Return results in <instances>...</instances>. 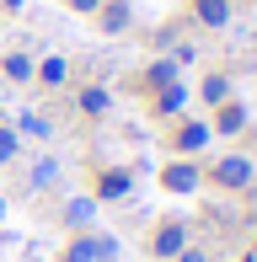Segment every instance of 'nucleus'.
I'll list each match as a JSON object with an SVG mask.
<instances>
[{
    "label": "nucleus",
    "mask_w": 257,
    "mask_h": 262,
    "mask_svg": "<svg viewBox=\"0 0 257 262\" xmlns=\"http://www.w3.org/2000/svg\"><path fill=\"white\" fill-rule=\"evenodd\" d=\"M215 182L230 187V193H241V187L252 182V161H247V156H225V161H215Z\"/></svg>",
    "instance_id": "obj_1"
},
{
    "label": "nucleus",
    "mask_w": 257,
    "mask_h": 262,
    "mask_svg": "<svg viewBox=\"0 0 257 262\" xmlns=\"http://www.w3.org/2000/svg\"><path fill=\"white\" fill-rule=\"evenodd\" d=\"M182 246H188V225H182V220H166V225H161V230H156V241H150V252L172 262V257L182 252Z\"/></svg>",
    "instance_id": "obj_2"
},
{
    "label": "nucleus",
    "mask_w": 257,
    "mask_h": 262,
    "mask_svg": "<svg viewBox=\"0 0 257 262\" xmlns=\"http://www.w3.org/2000/svg\"><path fill=\"white\" fill-rule=\"evenodd\" d=\"M161 182H166V193H193L198 187V166L193 161H172L166 171H161Z\"/></svg>",
    "instance_id": "obj_3"
},
{
    "label": "nucleus",
    "mask_w": 257,
    "mask_h": 262,
    "mask_svg": "<svg viewBox=\"0 0 257 262\" xmlns=\"http://www.w3.org/2000/svg\"><path fill=\"white\" fill-rule=\"evenodd\" d=\"M128 187H134L128 171H102L97 177V204H118V198H128Z\"/></svg>",
    "instance_id": "obj_4"
},
{
    "label": "nucleus",
    "mask_w": 257,
    "mask_h": 262,
    "mask_svg": "<svg viewBox=\"0 0 257 262\" xmlns=\"http://www.w3.org/2000/svg\"><path fill=\"white\" fill-rule=\"evenodd\" d=\"M215 128L220 134H241V128H247V107L241 102H220L215 107Z\"/></svg>",
    "instance_id": "obj_5"
},
{
    "label": "nucleus",
    "mask_w": 257,
    "mask_h": 262,
    "mask_svg": "<svg viewBox=\"0 0 257 262\" xmlns=\"http://www.w3.org/2000/svg\"><path fill=\"white\" fill-rule=\"evenodd\" d=\"M182 107H188V86H182V80H172V86H161L156 91V113H182Z\"/></svg>",
    "instance_id": "obj_6"
},
{
    "label": "nucleus",
    "mask_w": 257,
    "mask_h": 262,
    "mask_svg": "<svg viewBox=\"0 0 257 262\" xmlns=\"http://www.w3.org/2000/svg\"><path fill=\"white\" fill-rule=\"evenodd\" d=\"M102 11V32H128V0H108V6H97Z\"/></svg>",
    "instance_id": "obj_7"
},
{
    "label": "nucleus",
    "mask_w": 257,
    "mask_h": 262,
    "mask_svg": "<svg viewBox=\"0 0 257 262\" xmlns=\"http://www.w3.org/2000/svg\"><path fill=\"white\" fill-rule=\"evenodd\" d=\"M204 145H209V123H193V118H188V123L177 128V150L193 156V150H204Z\"/></svg>",
    "instance_id": "obj_8"
},
{
    "label": "nucleus",
    "mask_w": 257,
    "mask_h": 262,
    "mask_svg": "<svg viewBox=\"0 0 257 262\" xmlns=\"http://www.w3.org/2000/svg\"><path fill=\"white\" fill-rule=\"evenodd\" d=\"M193 11H198L204 27H225L230 21V0H193Z\"/></svg>",
    "instance_id": "obj_9"
},
{
    "label": "nucleus",
    "mask_w": 257,
    "mask_h": 262,
    "mask_svg": "<svg viewBox=\"0 0 257 262\" xmlns=\"http://www.w3.org/2000/svg\"><path fill=\"white\" fill-rule=\"evenodd\" d=\"M177 75H182V64H177V59H156V64L145 70V86H150V91H161V86H172Z\"/></svg>",
    "instance_id": "obj_10"
},
{
    "label": "nucleus",
    "mask_w": 257,
    "mask_h": 262,
    "mask_svg": "<svg viewBox=\"0 0 257 262\" xmlns=\"http://www.w3.org/2000/svg\"><path fill=\"white\" fill-rule=\"evenodd\" d=\"M91 220H97V198H70V204H65V225H75V230H86Z\"/></svg>",
    "instance_id": "obj_11"
},
{
    "label": "nucleus",
    "mask_w": 257,
    "mask_h": 262,
    "mask_svg": "<svg viewBox=\"0 0 257 262\" xmlns=\"http://www.w3.org/2000/svg\"><path fill=\"white\" fill-rule=\"evenodd\" d=\"M113 257H118V235L91 230V262H113Z\"/></svg>",
    "instance_id": "obj_12"
},
{
    "label": "nucleus",
    "mask_w": 257,
    "mask_h": 262,
    "mask_svg": "<svg viewBox=\"0 0 257 262\" xmlns=\"http://www.w3.org/2000/svg\"><path fill=\"white\" fill-rule=\"evenodd\" d=\"M32 75H38V80H43V86H59V80L70 75V64H65V59H59V54H54V59H43V64H38V70H32Z\"/></svg>",
    "instance_id": "obj_13"
},
{
    "label": "nucleus",
    "mask_w": 257,
    "mask_h": 262,
    "mask_svg": "<svg viewBox=\"0 0 257 262\" xmlns=\"http://www.w3.org/2000/svg\"><path fill=\"white\" fill-rule=\"evenodd\" d=\"M108 91H102V86H86V91H80V113H108Z\"/></svg>",
    "instance_id": "obj_14"
},
{
    "label": "nucleus",
    "mask_w": 257,
    "mask_h": 262,
    "mask_svg": "<svg viewBox=\"0 0 257 262\" xmlns=\"http://www.w3.org/2000/svg\"><path fill=\"white\" fill-rule=\"evenodd\" d=\"M204 102H215V107L230 102V80H225V75H209V80H204Z\"/></svg>",
    "instance_id": "obj_15"
},
{
    "label": "nucleus",
    "mask_w": 257,
    "mask_h": 262,
    "mask_svg": "<svg viewBox=\"0 0 257 262\" xmlns=\"http://www.w3.org/2000/svg\"><path fill=\"white\" fill-rule=\"evenodd\" d=\"M16 150H22L16 128H0V166H11V161H16Z\"/></svg>",
    "instance_id": "obj_16"
},
{
    "label": "nucleus",
    "mask_w": 257,
    "mask_h": 262,
    "mask_svg": "<svg viewBox=\"0 0 257 262\" xmlns=\"http://www.w3.org/2000/svg\"><path fill=\"white\" fill-rule=\"evenodd\" d=\"M6 75H11V80H32V59H27V54H11V59H6Z\"/></svg>",
    "instance_id": "obj_17"
},
{
    "label": "nucleus",
    "mask_w": 257,
    "mask_h": 262,
    "mask_svg": "<svg viewBox=\"0 0 257 262\" xmlns=\"http://www.w3.org/2000/svg\"><path fill=\"white\" fill-rule=\"evenodd\" d=\"M65 262H91V230H86V235H75V246L65 252Z\"/></svg>",
    "instance_id": "obj_18"
},
{
    "label": "nucleus",
    "mask_w": 257,
    "mask_h": 262,
    "mask_svg": "<svg viewBox=\"0 0 257 262\" xmlns=\"http://www.w3.org/2000/svg\"><path fill=\"white\" fill-rule=\"evenodd\" d=\"M54 177H59V166H54V161H38V166H32V187H49Z\"/></svg>",
    "instance_id": "obj_19"
},
{
    "label": "nucleus",
    "mask_w": 257,
    "mask_h": 262,
    "mask_svg": "<svg viewBox=\"0 0 257 262\" xmlns=\"http://www.w3.org/2000/svg\"><path fill=\"white\" fill-rule=\"evenodd\" d=\"M22 128H27V134H38V139H43V134H49V118H38V113H22Z\"/></svg>",
    "instance_id": "obj_20"
},
{
    "label": "nucleus",
    "mask_w": 257,
    "mask_h": 262,
    "mask_svg": "<svg viewBox=\"0 0 257 262\" xmlns=\"http://www.w3.org/2000/svg\"><path fill=\"white\" fill-rule=\"evenodd\" d=\"M172 262H209V257H204V252H193V246H182V252L172 257Z\"/></svg>",
    "instance_id": "obj_21"
},
{
    "label": "nucleus",
    "mask_w": 257,
    "mask_h": 262,
    "mask_svg": "<svg viewBox=\"0 0 257 262\" xmlns=\"http://www.w3.org/2000/svg\"><path fill=\"white\" fill-rule=\"evenodd\" d=\"M70 6H75V11H97L102 0H70Z\"/></svg>",
    "instance_id": "obj_22"
},
{
    "label": "nucleus",
    "mask_w": 257,
    "mask_h": 262,
    "mask_svg": "<svg viewBox=\"0 0 257 262\" xmlns=\"http://www.w3.org/2000/svg\"><path fill=\"white\" fill-rule=\"evenodd\" d=\"M0 6H11V11H16V6H22V0H0Z\"/></svg>",
    "instance_id": "obj_23"
},
{
    "label": "nucleus",
    "mask_w": 257,
    "mask_h": 262,
    "mask_svg": "<svg viewBox=\"0 0 257 262\" xmlns=\"http://www.w3.org/2000/svg\"><path fill=\"white\" fill-rule=\"evenodd\" d=\"M0 220H6V198H0Z\"/></svg>",
    "instance_id": "obj_24"
},
{
    "label": "nucleus",
    "mask_w": 257,
    "mask_h": 262,
    "mask_svg": "<svg viewBox=\"0 0 257 262\" xmlns=\"http://www.w3.org/2000/svg\"><path fill=\"white\" fill-rule=\"evenodd\" d=\"M247 262H252V257H247Z\"/></svg>",
    "instance_id": "obj_25"
}]
</instances>
